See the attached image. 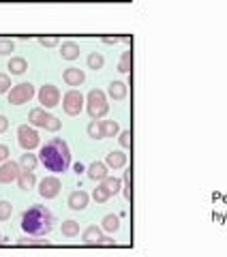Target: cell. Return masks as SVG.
Returning a JSON list of instances; mask_svg holds the SVG:
<instances>
[{"instance_id":"cell-9","label":"cell","mask_w":227,"mask_h":257,"mask_svg":"<svg viewBox=\"0 0 227 257\" xmlns=\"http://www.w3.org/2000/svg\"><path fill=\"white\" fill-rule=\"evenodd\" d=\"M60 189H62V184L56 176H45V178L39 182V195L45 199H54L60 193Z\"/></svg>"},{"instance_id":"cell-10","label":"cell","mask_w":227,"mask_h":257,"mask_svg":"<svg viewBox=\"0 0 227 257\" xmlns=\"http://www.w3.org/2000/svg\"><path fill=\"white\" fill-rule=\"evenodd\" d=\"M20 174H22V165L15 163V161H5V163H0V182L3 184L15 182L20 178Z\"/></svg>"},{"instance_id":"cell-35","label":"cell","mask_w":227,"mask_h":257,"mask_svg":"<svg viewBox=\"0 0 227 257\" xmlns=\"http://www.w3.org/2000/svg\"><path fill=\"white\" fill-rule=\"evenodd\" d=\"M7 159H9V148H7L5 144H0V163H5Z\"/></svg>"},{"instance_id":"cell-11","label":"cell","mask_w":227,"mask_h":257,"mask_svg":"<svg viewBox=\"0 0 227 257\" xmlns=\"http://www.w3.org/2000/svg\"><path fill=\"white\" fill-rule=\"evenodd\" d=\"M90 202V195H88L86 191H73L69 195V208L71 210H84Z\"/></svg>"},{"instance_id":"cell-7","label":"cell","mask_w":227,"mask_h":257,"mask_svg":"<svg viewBox=\"0 0 227 257\" xmlns=\"http://www.w3.org/2000/svg\"><path fill=\"white\" fill-rule=\"evenodd\" d=\"M18 142L24 150H35L39 146V133L28 124H22L18 128Z\"/></svg>"},{"instance_id":"cell-3","label":"cell","mask_w":227,"mask_h":257,"mask_svg":"<svg viewBox=\"0 0 227 257\" xmlns=\"http://www.w3.org/2000/svg\"><path fill=\"white\" fill-rule=\"evenodd\" d=\"M86 109H88V114H90L92 120H101L109 111V103H107V96H105V92L99 90V88H94V90L88 92V96H86Z\"/></svg>"},{"instance_id":"cell-14","label":"cell","mask_w":227,"mask_h":257,"mask_svg":"<svg viewBox=\"0 0 227 257\" xmlns=\"http://www.w3.org/2000/svg\"><path fill=\"white\" fill-rule=\"evenodd\" d=\"M84 242L86 244H101L103 242V229H99V227H96V225H90V227H88L86 231H84Z\"/></svg>"},{"instance_id":"cell-32","label":"cell","mask_w":227,"mask_h":257,"mask_svg":"<svg viewBox=\"0 0 227 257\" xmlns=\"http://www.w3.org/2000/svg\"><path fill=\"white\" fill-rule=\"evenodd\" d=\"M125 197L127 199H131V195H133V191H131V170L129 172H125Z\"/></svg>"},{"instance_id":"cell-13","label":"cell","mask_w":227,"mask_h":257,"mask_svg":"<svg viewBox=\"0 0 227 257\" xmlns=\"http://www.w3.org/2000/svg\"><path fill=\"white\" fill-rule=\"evenodd\" d=\"M105 165L109 167V170H123V167L127 165V155L125 152H109L107 159H105Z\"/></svg>"},{"instance_id":"cell-37","label":"cell","mask_w":227,"mask_h":257,"mask_svg":"<svg viewBox=\"0 0 227 257\" xmlns=\"http://www.w3.org/2000/svg\"><path fill=\"white\" fill-rule=\"evenodd\" d=\"M73 170H75L77 174H82V172H84V165H82V163H77L75 167H73Z\"/></svg>"},{"instance_id":"cell-5","label":"cell","mask_w":227,"mask_h":257,"mask_svg":"<svg viewBox=\"0 0 227 257\" xmlns=\"http://www.w3.org/2000/svg\"><path fill=\"white\" fill-rule=\"evenodd\" d=\"M32 96H35V86L30 82H22L9 90V103L11 105H22V103H28Z\"/></svg>"},{"instance_id":"cell-17","label":"cell","mask_w":227,"mask_h":257,"mask_svg":"<svg viewBox=\"0 0 227 257\" xmlns=\"http://www.w3.org/2000/svg\"><path fill=\"white\" fill-rule=\"evenodd\" d=\"M107 92L113 101H123L125 96H127V84L125 82H111L109 88H107Z\"/></svg>"},{"instance_id":"cell-26","label":"cell","mask_w":227,"mask_h":257,"mask_svg":"<svg viewBox=\"0 0 227 257\" xmlns=\"http://www.w3.org/2000/svg\"><path fill=\"white\" fill-rule=\"evenodd\" d=\"M101 182H103V187L109 191V195H116V193L120 191V187H123V182H120L118 178H109V176L107 178H103Z\"/></svg>"},{"instance_id":"cell-22","label":"cell","mask_w":227,"mask_h":257,"mask_svg":"<svg viewBox=\"0 0 227 257\" xmlns=\"http://www.w3.org/2000/svg\"><path fill=\"white\" fill-rule=\"evenodd\" d=\"M37 163H39V159L35 155H30V150H26V155H22V159H20V165L24 170H30V172H35Z\"/></svg>"},{"instance_id":"cell-36","label":"cell","mask_w":227,"mask_h":257,"mask_svg":"<svg viewBox=\"0 0 227 257\" xmlns=\"http://www.w3.org/2000/svg\"><path fill=\"white\" fill-rule=\"evenodd\" d=\"M7 128H9V120H7V116H0V133H5Z\"/></svg>"},{"instance_id":"cell-2","label":"cell","mask_w":227,"mask_h":257,"mask_svg":"<svg viewBox=\"0 0 227 257\" xmlns=\"http://www.w3.org/2000/svg\"><path fill=\"white\" fill-rule=\"evenodd\" d=\"M20 227L26 231L28 236H37V238L47 236L54 229V214L50 208L35 204V206H30L28 210L22 212Z\"/></svg>"},{"instance_id":"cell-29","label":"cell","mask_w":227,"mask_h":257,"mask_svg":"<svg viewBox=\"0 0 227 257\" xmlns=\"http://www.w3.org/2000/svg\"><path fill=\"white\" fill-rule=\"evenodd\" d=\"M11 212H13V206L9 202H0V221L11 219Z\"/></svg>"},{"instance_id":"cell-23","label":"cell","mask_w":227,"mask_h":257,"mask_svg":"<svg viewBox=\"0 0 227 257\" xmlns=\"http://www.w3.org/2000/svg\"><path fill=\"white\" fill-rule=\"evenodd\" d=\"M77 234H79V223L77 221H64L62 223V236L75 238Z\"/></svg>"},{"instance_id":"cell-31","label":"cell","mask_w":227,"mask_h":257,"mask_svg":"<svg viewBox=\"0 0 227 257\" xmlns=\"http://www.w3.org/2000/svg\"><path fill=\"white\" fill-rule=\"evenodd\" d=\"M9 88H11V77L7 73H0V94L9 92Z\"/></svg>"},{"instance_id":"cell-1","label":"cell","mask_w":227,"mask_h":257,"mask_svg":"<svg viewBox=\"0 0 227 257\" xmlns=\"http://www.w3.org/2000/svg\"><path fill=\"white\" fill-rule=\"evenodd\" d=\"M39 161L45 165L47 172L64 174L71 167L69 144L64 140H60V138H54L50 142H45V146H41V150H39Z\"/></svg>"},{"instance_id":"cell-4","label":"cell","mask_w":227,"mask_h":257,"mask_svg":"<svg viewBox=\"0 0 227 257\" xmlns=\"http://www.w3.org/2000/svg\"><path fill=\"white\" fill-rule=\"evenodd\" d=\"M28 122L35 124V126H41V128H45V131H52V133L60 131V126H62L60 120L56 118V116H52V114H47L45 107L32 109L30 114H28Z\"/></svg>"},{"instance_id":"cell-25","label":"cell","mask_w":227,"mask_h":257,"mask_svg":"<svg viewBox=\"0 0 227 257\" xmlns=\"http://www.w3.org/2000/svg\"><path fill=\"white\" fill-rule=\"evenodd\" d=\"M103 64H105V58L99 52H92L90 56H88V69L99 71V69H103Z\"/></svg>"},{"instance_id":"cell-38","label":"cell","mask_w":227,"mask_h":257,"mask_svg":"<svg viewBox=\"0 0 227 257\" xmlns=\"http://www.w3.org/2000/svg\"><path fill=\"white\" fill-rule=\"evenodd\" d=\"M0 240H3V234H0Z\"/></svg>"},{"instance_id":"cell-21","label":"cell","mask_w":227,"mask_h":257,"mask_svg":"<svg viewBox=\"0 0 227 257\" xmlns=\"http://www.w3.org/2000/svg\"><path fill=\"white\" fill-rule=\"evenodd\" d=\"M103 229L105 231H109V234H113V231H118L120 229V219L116 214H107L103 219Z\"/></svg>"},{"instance_id":"cell-6","label":"cell","mask_w":227,"mask_h":257,"mask_svg":"<svg viewBox=\"0 0 227 257\" xmlns=\"http://www.w3.org/2000/svg\"><path fill=\"white\" fill-rule=\"evenodd\" d=\"M62 109L67 111L69 116L82 114V109H84V94L77 92V90H69L67 94L62 96Z\"/></svg>"},{"instance_id":"cell-16","label":"cell","mask_w":227,"mask_h":257,"mask_svg":"<svg viewBox=\"0 0 227 257\" xmlns=\"http://www.w3.org/2000/svg\"><path fill=\"white\" fill-rule=\"evenodd\" d=\"M18 184H20V189H22V191H30V189L37 184V176H35V172L24 170V172L20 174V178H18Z\"/></svg>"},{"instance_id":"cell-34","label":"cell","mask_w":227,"mask_h":257,"mask_svg":"<svg viewBox=\"0 0 227 257\" xmlns=\"http://www.w3.org/2000/svg\"><path fill=\"white\" fill-rule=\"evenodd\" d=\"M39 43L45 45V47H54V45H58V39H56V37H50V39H39Z\"/></svg>"},{"instance_id":"cell-28","label":"cell","mask_w":227,"mask_h":257,"mask_svg":"<svg viewBox=\"0 0 227 257\" xmlns=\"http://www.w3.org/2000/svg\"><path fill=\"white\" fill-rule=\"evenodd\" d=\"M88 135H90L92 140H103V133H101V122H96V120H92L90 124H88Z\"/></svg>"},{"instance_id":"cell-27","label":"cell","mask_w":227,"mask_h":257,"mask_svg":"<svg viewBox=\"0 0 227 257\" xmlns=\"http://www.w3.org/2000/svg\"><path fill=\"white\" fill-rule=\"evenodd\" d=\"M92 197H94V202H99V204H103V202H107V199H109L111 195H109V191H107V189H105V187H103V184H101V187H96V189H94V193H92Z\"/></svg>"},{"instance_id":"cell-15","label":"cell","mask_w":227,"mask_h":257,"mask_svg":"<svg viewBox=\"0 0 227 257\" xmlns=\"http://www.w3.org/2000/svg\"><path fill=\"white\" fill-rule=\"evenodd\" d=\"M88 176H90L92 180H103V178H107V165L99 163V161H94V163L88 165Z\"/></svg>"},{"instance_id":"cell-18","label":"cell","mask_w":227,"mask_h":257,"mask_svg":"<svg viewBox=\"0 0 227 257\" xmlns=\"http://www.w3.org/2000/svg\"><path fill=\"white\" fill-rule=\"evenodd\" d=\"M60 56H62L64 60H75V58H79V45H77V43H73V41L62 43Z\"/></svg>"},{"instance_id":"cell-12","label":"cell","mask_w":227,"mask_h":257,"mask_svg":"<svg viewBox=\"0 0 227 257\" xmlns=\"http://www.w3.org/2000/svg\"><path fill=\"white\" fill-rule=\"evenodd\" d=\"M62 79L67 82V86H82L84 79H86V73H84L82 69L71 67V69H67V71L62 73Z\"/></svg>"},{"instance_id":"cell-33","label":"cell","mask_w":227,"mask_h":257,"mask_svg":"<svg viewBox=\"0 0 227 257\" xmlns=\"http://www.w3.org/2000/svg\"><path fill=\"white\" fill-rule=\"evenodd\" d=\"M13 41H0V56H7L13 52Z\"/></svg>"},{"instance_id":"cell-20","label":"cell","mask_w":227,"mask_h":257,"mask_svg":"<svg viewBox=\"0 0 227 257\" xmlns=\"http://www.w3.org/2000/svg\"><path fill=\"white\" fill-rule=\"evenodd\" d=\"M101 133L103 138H116L120 133V126L116 120H101Z\"/></svg>"},{"instance_id":"cell-19","label":"cell","mask_w":227,"mask_h":257,"mask_svg":"<svg viewBox=\"0 0 227 257\" xmlns=\"http://www.w3.org/2000/svg\"><path fill=\"white\" fill-rule=\"evenodd\" d=\"M11 71V75H22V73H26V69H28V62L22 58V56H15V58L9 60V67H7Z\"/></svg>"},{"instance_id":"cell-8","label":"cell","mask_w":227,"mask_h":257,"mask_svg":"<svg viewBox=\"0 0 227 257\" xmlns=\"http://www.w3.org/2000/svg\"><path fill=\"white\" fill-rule=\"evenodd\" d=\"M39 103H41L43 107H56L60 103V90L56 88L54 84H45V86H41V90H39Z\"/></svg>"},{"instance_id":"cell-30","label":"cell","mask_w":227,"mask_h":257,"mask_svg":"<svg viewBox=\"0 0 227 257\" xmlns=\"http://www.w3.org/2000/svg\"><path fill=\"white\" fill-rule=\"evenodd\" d=\"M118 135H120V146H123V148H131V144H133L131 131H123V133H118Z\"/></svg>"},{"instance_id":"cell-24","label":"cell","mask_w":227,"mask_h":257,"mask_svg":"<svg viewBox=\"0 0 227 257\" xmlns=\"http://www.w3.org/2000/svg\"><path fill=\"white\" fill-rule=\"evenodd\" d=\"M131 64H133V52H125L123 58H120L118 71L120 73H131Z\"/></svg>"}]
</instances>
